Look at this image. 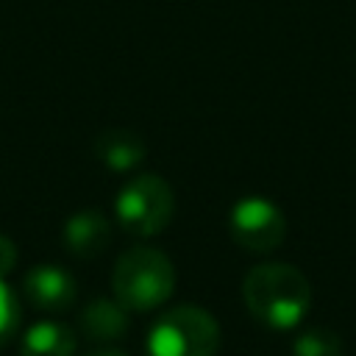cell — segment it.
<instances>
[{"label":"cell","mask_w":356,"mask_h":356,"mask_svg":"<svg viewBox=\"0 0 356 356\" xmlns=\"http://www.w3.org/2000/svg\"><path fill=\"white\" fill-rule=\"evenodd\" d=\"M242 298L259 323L270 328H292L303 320L312 303V286L298 267L270 261L245 275Z\"/></svg>","instance_id":"6da1fadb"},{"label":"cell","mask_w":356,"mask_h":356,"mask_svg":"<svg viewBox=\"0 0 356 356\" xmlns=\"http://www.w3.org/2000/svg\"><path fill=\"white\" fill-rule=\"evenodd\" d=\"M111 289L128 312L156 309L175 289V267L156 248H128L114 264Z\"/></svg>","instance_id":"7a4b0ae2"},{"label":"cell","mask_w":356,"mask_h":356,"mask_svg":"<svg viewBox=\"0 0 356 356\" xmlns=\"http://www.w3.org/2000/svg\"><path fill=\"white\" fill-rule=\"evenodd\" d=\"M220 348V325L200 306H178L164 312L147 337L150 356H214Z\"/></svg>","instance_id":"3957f363"},{"label":"cell","mask_w":356,"mask_h":356,"mask_svg":"<svg viewBox=\"0 0 356 356\" xmlns=\"http://www.w3.org/2000/svg\"><path fill=\"white\" fill-rule=\"evenodd\" d=\"M114 211H117V222L125 231L136 236H153L167 228L175 211L172 189L159 175H139L120 189Z\"/></svg>","instance_id":"277c9868"},{"label":"cell","mask_w":356,"mask_h":356,"mask_svg":"<svg viewBox=\"0 0 356 356\" xmlns=\"http://www.w3.org/2000/svg\"><path fill=\"white\" fill-rule=\"evenodd\" d=\"M231 234L248 250H273L286 234L284 214L264 197H242L231 209Z\"/></svg>","instance_id":"5b68a950"},{"label":"cell","mask_w":356,"mask_h":356,"mask_svg":"<svg viewBox=\"0 0 356 356\" xmlns=\"http://www.w3.org/2000/svg\"><path fill=\"white\" fill-rule=\"evenodd\" d=\"M75 278L58 264L31 267L22 278V295L33 309L42 312H64L75 300Z\"/></svg>","instance_id":"8992f818"},{"label":"cell","mask_w":356,"mask_h":356,"mask_svg":"<svg viewBox=\"0 0 356 356\" xmlns=\"http://www.w3.org/2000/svg\"><path fill=\"white\" fill-rule=\"evenodd\" d=\"M61 239L67 245V250L78 259H95L97 253L106 250L108 239H111V225L108 220L95 211V209H86V211H78L72 214L64 228H61Z\"/></svg>","instance_id":"52a82bcc"},{"label":"cell","mask_w":356,"mask_h":356,"mask_svg":"<svg viewBox=\"0 0 356 356\" xmlns=\"http://www.w3.org/2000/svg\"><path fill=\"white\" fill-rule=\"evenodd\" d=\"M78 325L95 342H114V339H122V334L128 331V309L120 300L97 298L83 306Z\"/></svg>","instance_id":"ba28073f"},{"label":"cell","mask_w":356,"mask_h":356,"mask_svg":"<svg viewBox=\"0 0 356 356\" xmlns=\"http://www.w3.org/2000/svg\"><path fill=\"white\" fill-rule=\"evenodd\" d=\"M95 156L108 167V170H131L145 159V145L134 131H122V128H111L103 131L95 139Z\"/></svg>","instance_id":"9c48e42d"},{"label":"cell","mask_w":356,"mask_h":356,"mask_svg":"<svg viewBox=\"0 0 356 356\" xmlns=\"http://www.w3.org/2000/svg\"><path fill=\"white\" fill-rule=\"evenodd\" d=\"M22 356H72L75 353V334L53 320H42L33 323L25 334H22V345H19Z\"/></svg>","instance_id":"30bf717a"},{"label":"cell","mask_w":356,"mask_h":356,"mask_svg":"<svg viewBox=\"0 0 356 356\" xmlns=\"http://www.w3.org/2000/svg\"><path fill=\"white\" fill-rule=\"evenodd\" d=\"M295 356H339L342 353V342L334 331H325V328H312V331H303L295 345H292Z\"/></svg>","instance_id":"8fae6325"},{"label":"cell","mask_w":356,"mask_h":356,"mask_svg":"<svg viewBox=\"0 0 356 356\" xmlns=\"http://www.w3.org/2000/svg\"><path fill=\"white\" fill-rule=\"evenodd\" d=\"M19 298L17 292L6 284V278H0V348H6L11 342V337L19 328Z\"/></svg>","instance_id":"7c38bea8"},{"label":"cell","mask_w":356,"mask_h":356,"mask_svg":"<svg viewBox=\"0 0 356 356\" xmlns=\"http://www.w3.org/2000/svg\"><path fill=\"white\" fill-rule=\"evenodd\" d=\"M17 264V245L0 234V278H6Z\"/></svg>","instance_id":"4fadbf2b"},{"label":"cell","mask_w":356,"mask_h":356,"mask_svg":"<svg viewBox=\"0 0 356 356\" xmlns=\"http://www.w3.org/2000/svg\"><path fill=\"white\" fill-rule=\"evenodd\" d=\"M89 356H122L120 350H95V353H89Z\"/></svg>","instance_id":"5bb4252c"}]
</instances>
